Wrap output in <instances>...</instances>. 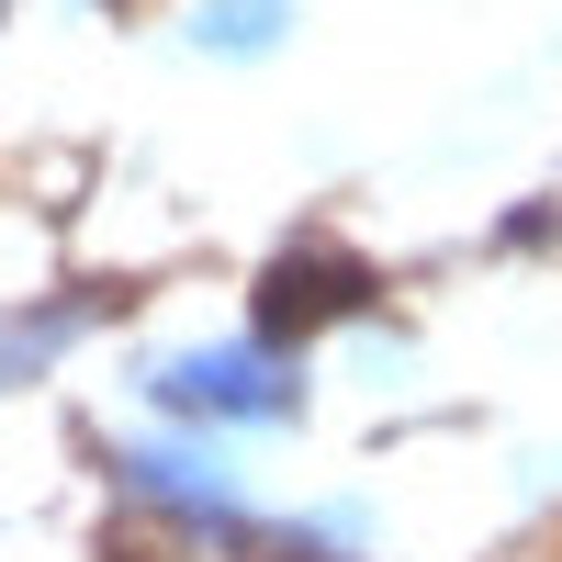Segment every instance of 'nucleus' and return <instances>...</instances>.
I'll return each instance as SVG.
<instances>
[{
  "label": "nucleus",
  "mask_w": 562,
  "mask_h": 562,
  "mask_svg": "<svg viewBox=\"0 0 562 562\" xmlns=\"http://www.w3.org/2000/svg\"><path fill=\"white\" fill-rule=\"evenodd\" d=\"M158 394L169 405H203V416H281V405H293V371L248 360V349H203V360H169Z\"/></svg>",
  "instance_id": "1"
},
{
  "label": "nucleus",
  "mask_w": 562,
  "mask_h": 562,
  "mask_svg": "<svg viewBox=\"0 0 562 562\" xmlns=\"http://www.w3.org/2000/svg\"><path fill=\"white\" fill-rule=\"evenodd\" d=\"M371 293V270H349V259H326V248H304L293 270H270V293H259V315L270 326H293V338H304V326H326V315H349Z\"/></svg>",
  "instance_id": "2"
},
{
  "label": "nucleus",
  "mask_w": 562,
  "mask_h": 562,
  "mask_svg": "<svg viewBox=\"0 0 562 562\" xmlns=\"http://www.w3.org/2000/svg\"><path fill=\"white\" fill-rule=\"evenodd\" d=\"M281 23H293V0H203V12H192V45H214V57H259Z\"/></svg>",
  "instance_id": "3"
}]
</instances>
